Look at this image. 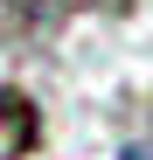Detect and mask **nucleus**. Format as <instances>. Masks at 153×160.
<instances>
[{
  "label": "nucleus",
  "instance_id": "1",
  "mask_svg": "<svg viewBox=\"0 0 153 160\" xmlns=\"http://www.w3.org/2000/svg\"><path fill=\"white\" fill-rule=\"evenodd\" d=\"M125 160H153V104H146V118H139V132L125 139Z\"/></svg>",
  "mask_w": 153,
  "mask_h": 160
}]
</instances>
